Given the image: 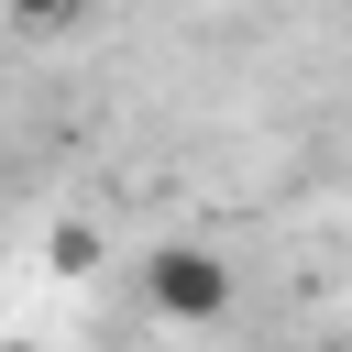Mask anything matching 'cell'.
Listing matches in <instances>:
<instances>
[{
    "mask_svg": "<svg viewBox=\"0 0 352 352\" xmlns=\"http://www.w3.org/2000/svg\"><path fill=\"white\" fill-rule=\"evenodd\" d=\"M132 286H143V308H154L165 330H209V319H231V253L198 242V231H165V242L132 264Z\"/></svg>",
    "mask_w": 352,
    "mask_h": 352,
    "instance_id": "1",
    "label": "cell"
},
{
    "mask_svg": "<svg viewBox=\"0 0 352 352\" xmlns=\"http://www.w3.org/2000/svg\"><path fill=\"white\" fill-rule=\"evenodd\" d=\"M99 253H110V242H99L88 220H55V231H44V264H55V275H88Z\"/></svg>",
    "mask_w": 352,
    "mask_h": 352,
    "instance_id": "2",
    "label": "cell"
},
{
    "mask_svg": "<svg viewBox=\"0 0 352 352\" xmlns=\"http://www.w3.org/2000/svg\"><path fill=\"white\" fill-rule=\"evenodd\" d=\"M0 11H22V22H55V11H77V0H0Z\"/></svg>",
    "mask_w": 352,
    "mask_h": 352,
    "instance_id": "3",
    "label": "cell"
},
{
    "mask_svg": "<svg viewBox=\"0 0 352 352\" xmlns=\"http://www.w3.org/2000/svg\"><path fill=\"white\" fill-rule=\"evenodd\" d=\"M0 352H33V341H0Z\"/></svg>",
    "mask_w": 352,
    "mask_h": 352,
    "instance_id": "4",
    "label": "cell"
}]
</instances>
